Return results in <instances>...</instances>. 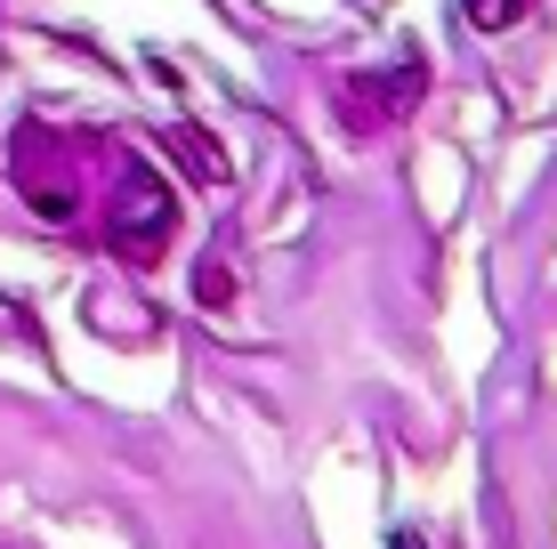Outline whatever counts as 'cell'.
Listing matches in <instances>:
<instances>
[{"mask_svg": "<svg viewBox=\"0 0 557 549\" xmlns=\"http://www.w3.org/2000/svg\"><path fill=\"white\" fill-rule=\"evenodd\" d=\"M106 154H113V138L57 129V122H25L9 138V178H16V195H25L41 219L65 226V219H82L89 195L106 186Z\"/></svg>", "mask_w": 557, "mask_h": 549, "instance_id": "cell-1", "label": "cell"}, {"mask_svg": "<svg viewBox=\"0 0 557 549\" xmlns=\"http://www.w3.org/2000/svg\"><path fill=\"white\" fill-rule=\"evenodd\" d=\"M525 9H533V0H469V25L476 33H509Z\"/></svg>", "mask_w": 557, "mask_h": 549, "instance_id": "cell-5", "label": "cell"}, {"mask_svg": "<svg viewBox=\"0 0 557 549\" xmlns=\"http://www.w3.org/2000/svg\"><path fill=\"white\" fill-rule=\"evenodd\" d=\"M98 219H106V242L129 259V267H153V259L170 251V235H178V195H170V178L138 154V146L113 138L106 186H98Z\"/></svg>", "mask_w": 557, "mask_h": 549, "instance_id": "cell-2", "label": "cell"}, {"mask_svg": "<svg viewBox=\"0 0 557 549\" xmlns=\"http://www.w3.org/2000/svg\"><path fill=\"white\" fill-rule=\"evenodd\" d=\"M396 549H420V541H412V534H396Z\"/></svg>", "mask_w": 557, "mask_h": 549, "instance_id": "cell-7", "label": "cell"}, {"mask_svg": "<svg viewBox=\"0 0 557 549\" xmlns=\"http://www.w3.org/2000/svg\"><path fill=\"white\" fill-rule=\"evenodd\" d=\"M420 89H429V65L405 49L396 65H380V73H348L339 82V122L356 129V138H380V129H396L405 113L420 105Z\"/></svg>", "mask_w": 557, "mask_h": 549, "instance_id": "cell-3", "label": "cell"}, {"mask_svg": "<svg viewBox=\"0 0 557 549\" xmlns=\"http://www.w3.org/2000/svg\"><path fill=\"white\" fill-rule=\"evenodd\" d=\"M162 138H170V154H186V170H195L202 186H219V178H226V162L210 154V146H202L195 129H186V122H178V129H162Z\"/></svg>", "mask_w": 557, "mask_h": 549, "instance_id": "cell-4", "label": "cell"}, {"mask_svg": "<svg viewBox=\"0 0 557 549\" xmlns=\"http://www.w3.org/2000/svg\"><path fill=\"white\" fill-rule=\"evenodd\" d=\"M0 339H16V348L41 339V332H33V315H25V299H9V291H0Z\"/></svg>", "mask_w": 557, "mask_h": 549, "instance_id": "cell-6", "label": "cell"}]
</instances>
